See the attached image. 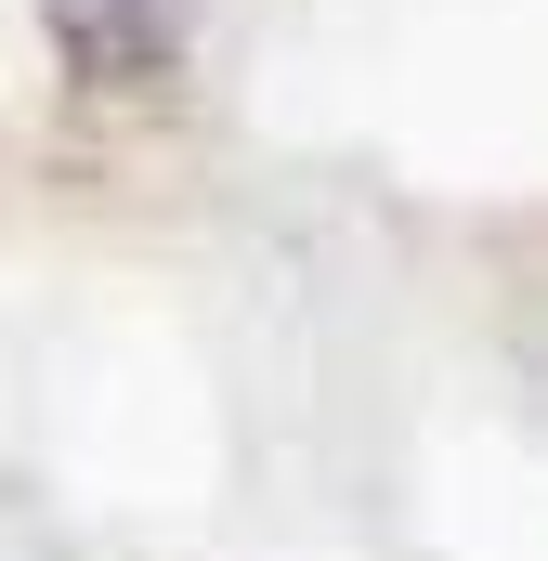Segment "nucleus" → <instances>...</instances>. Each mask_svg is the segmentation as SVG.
Returning a JSON list of instances; mask_svg holds the SVG:
<instances>
[{"mask_svg": "<svg viewBox=\"0 0 548 561\" xmlns=\"http://www.w3.org/2000/svg\"><path fill=\"white\" fill-rule=\"evenodd\" d=\"M39 26L79 92H157L196 53V0H39Z\"/></svg>", "mask_w": 548, "mask_h": 561, "instance_id": "nucleus-1", "label": "nucleus"}]
</instances>
